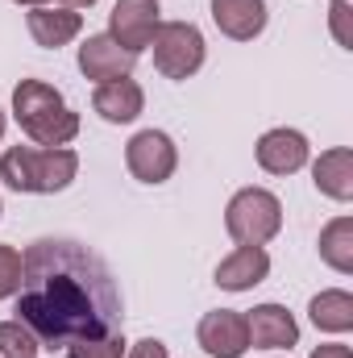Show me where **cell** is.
<instances>
[{
    "instance_id": "obj_1",
    "label": "cell",
    "mask_w": 353,
    "mask_h": 358,
    "mask_svg": "<svg viewBox=\"0 0 353 358\" xmlns=\"http://www.w3.org/2000/svg\"><path fill=\"white\" fill-rule=\"evenodd\" d=\"M17 321L42 350L67 355L71 346L117 338L125 329L121 287L108 263L71 238H38L21 255Z\"/></svg>"
},
{
    "instance_id": "obj_2",
    "label": "cell",
    "mask_w": 353,
    "mask_h": 358,
    "mask_svg": "<svg viewBox=\"0 0 353 358\" xmlns=\"http://www.w3.org/2000/svg\"><path fill=\"white\" fill-rule=\"evenodd\" d=\"M13 117L33 146H67L80 134V113L46 80H21L13 88Z\"/></svg>"
},
{
    "instance_id": "obj_3",
    "label": "cell",
    "mask_w": 353,
    "mask_h": 358,
    "mask_svg": "<svg viewBox=\"0 0 353 358\" xmlns=\"http://www.w3.org/2000/svg\"><path fill=\"white\" fill-rule=\"evenodd\" d=\"M80 176V155L71 146H8L0 155V179L25 196H50L71 187Z\"/></svg>"
},
{
    "instance_id": "obj_4",
    "label": "cell",
    "mask_w": 353,
    "mask_h": 358,
    "mask_svg": "<svg viewBox=\"0 0 353 358\" xmlns=\"http://www.w3.org/2000/svg\"><path fill=\"white\" fill-rule=\"evenodd\" d=\"M225 229L237 246H266L283 229V204L266 187H241L225 208Z\"/></svg>"
},
{
    "instance_id": "obj_5",
    "label": "cell",
    "mask_w": 353,
    "mask_h": 358,
    "mask_svg": "<svg viewBox=\"0 0 353 358\" xmlns=\"http://www.w3.org/2000/svg\"><path fill=\"white\" fill-rule=\"evenodd\" d=\"M150 46H154V67L167 80H191L204 67V55H208L204 34L191 21H163L154 29Z\"/></svg>"
},
{
    "instance_id": "obj_6",
    "label": "cell",
    "mask_w": 353,
    "mask_h": 358,
    "mask_svg": "<svg viewBox=\"0 0 353 358\" xmlns=\"http://www.w3.org/2000/svg\"><path fill=\"white\" fill-rule=\"evenodd\" d=\"M125 167H129V176L142 179V183H167L179 167V150L171 142V134H163V129L133 134L129 146H125Z\"/></svg>"
},
{
    "instance_id": "obj_7",
    "label": "cell",
    "mask_w": 353,
    "mask_h": 358,
    "mask_svg": "<svg viewBox=\"0 0 353 358\" xmlns=\"http://www.w3.org/2000/svg\"><path fill=\"white\" fill-rule=\"evenodd\" d=\"M163 25V4L158 0H117L108 13V38L121 42L129 55H142Z\"/></svg>"
},
{
    "instance_id": "obj_8",
    "label": "cell",
    "mask_w": 353,
    "mask_h": 358,
    "mask_svg": "<svg viewBox=\"0 0 353 358\" xmlns=\"http://www.w3.org/2000/svg\"><path fill=\"white\" fill-rule=\"evenodd\" d=\"M195 342L204 346V355L212 358H241L250 350V329H246V317L233 313V308H216V313H204L200 325H195Z\"/></svg>"
},
{
    "instance_id": "obj_9",
    "label": "cell",
    "mask_w": 353,
    "mask_h": 358,
    "mask_svg": "<svg viewBox=\"0 0 353 358\" xmlns=\"http://www.w3.org/2000/svg\"><path fill=\"white\" fill-rule=\"evenodd\" d=\"M308 159H312V146L299 129L278 125V129H266L258 138V167L266 176H295L308 167Z\"/></svg>"
},
{
    "instance_id": "obj_10",
    "label": "cell",
    "mask_w": 353,
    "mask_h": 358,
    "mask_svg": "<svg viewBox=\"0 0 353 358\" xmlns=\"http://www.w3.org/2000/svg\"><path fill=\"white\" fill-rule=\"evenodd\" d=\"M137 55H129L121 42H112L108 34H88V42L80 46V71L96 80V84H108V80H125L133 71Z\"/></svg>"
},
{
    "instance_id": "obj_11",
    "label": "cell",
    "mask_w": 353,
    "mask_h": 358,
    "mask_svg": "<svg viewBox=\"0 0 353 358\" xmlns=\"http://www.w3.org/2000/svg\"><path fill=\"white\" fill-rule=\"evenodd\" d=\"M246 329H250L254 350H291V346H299V321L283 304H258L246 317Z\"/></svg>"
},
{
    "instance_id": "obj_12",
    "label": "cell",
    "mask_w": 353,
    "mask_h": 358,
    "mask_svg": "<svg viewBox=\"0 0 353 358\" xmlns=\"http://www.w3.org/2000/svg\"><path fill=\"white\" fill-rule=\"evenodd\" d=\"M25 25H29V38H33L42 50H59V46H67L71 38H80L84 17H80L75 8H63V4H42V8H29Z\"/></svg>"
},
{
    "instance_id": "obj_13",
    "label": "cell",
    "mask_w": 353,
    "mask_h": 358,
    "mask_svg": "<svg viewBox=\"0 0 353 358\" xmlns=\"http://www.w3.org/2000/svg\"><path fill=\"white\" fill-rule=\"evenodd\" d=\"M91 108L108 121V125H129V121H137L142 117V108H146V92L137 80H108V84H100L96 96H91Z\"/></svg>"
},
{
    "instance_id": "obj_14",
    "label": "cell",
    "mask_w": 353,
    "mask_h": 358,
    "mask_svg": "<svg viewBox=\"0 0 353 358\" xmlns=\"http://www.w3.org/2000/svg\"><path fill=\"white\" fill-rule=\"evenodd\" d=\"M270 275V255L262 246H237L233 255H225L216 263V287L225 292H250Z\"/></svg>"
},
{
    "instance_id": "obj_15",
    "label": "cell",
    "mask_w": 353,
    "mask_h": 358,
    "mask_svg": "<svg viewBox=\"0 0 353 358\" xmlns=\"http://www.w3.org/2000/svg\"><path fill=\"white\" fill-rule=\"evenodd\" d=\"M212 21L233 42H254L266 29V0H212Z\"/></svg>"
},
{
    "instance_id": "obj_16",
    "label": "cell",
    "mask_w": 353,
    "mask_h": 358,
    "mask_svg": "<svg viewBox=\"0 0 353 358\" xmlns=\"http://www.w3.org/2000/svg\"><path fill=\"white\" fill-rule=\"evenodd\" d=\"M312 183H316L320 196H329V200H337V204L353 200V150L350 146L324 150V155L312 163Z\"/></svg>"
},
{
    "instance_id": "obj_17",
    "label": "cell",
    "mask_w": 353,
    "mask_h": 358,
    "mask_svg": "<svg viewBox=\"0 0 353 358\" xmlns=\"http://www.w3.org/2000/svg\"><path fill=\"white\" fill-rule=\"evenodd\" d=\"M308 317L320 334H350L353 329V296L345 287H329L320 296H312Z\"/></svg>"
},
{
    "instance_id": "obj_18",
    "label": "cell",
    "mask_w": 353,
    "mask_h": 358,
    "mask_svg": "<svg viewBox=\"0 0 353 358\" xmlns=\"http://www.w3.org/2000/svg\"><path fill=\"white\" fill-rule=\"evenodd\" d=\"M320 259L337 275H353V217H333L320 229Z\"/></svg>"
},
{
    "instance_id": "obj_19",
    "label": "cell",
    "mask_w": 353,
    "mask_h": 358,
    "mask_svg": "<svg viewBox=\"0 0 353 358\" xmlns=\"http://www.w3.org/2000/svg\"><path fill=\"white\" fill-rule=\"evenodd\" d=\"M42 342L13 317V321H0V358H38Z\"/></svg>"
},
{
    "instance_id": "obj_20",
    "label": "cell",
    "mask_w": 353,
    "mask_h": 358,
    "mask_svg": "<svg viewBox=\"0 0 353 358\" xmlns=\"http://www.w3.org/2000/svg\"><path fill=\"white\" fill-rule=\"evenodd\" d=\"M59 358H125V334L100 338V342H84V346H71L67 355H59Z\"/></svg>"
},
{
    "instance_id": "obj_21",
    "label": "cell",
    "mask_w": 353,
    "mask_h": 358,
    "mask_svg": "<svg viewBox=\"0 0 353 358\" xmlns=\"http://www.w3.org/2000/svg\"><path fill=\"white\" fill-rule=\"evenodd\" d=\"M21 287V255L13 246H0V300L17 296Z\"/></svg>"
},
{
    "instance_id": "obj_22",
    "label": "cell",
    "mask_w": 353,
    "mask_h": 358,
    "mask_svg": "<svg viewBox=\"0 0 353 358\" xmlns=\"http://www.w3.org/2000/svg\"><path fill=\"white\" fill-rule=\"evenodd\" d=\"M350 0H333L329 4V29H333V38H337V46L341 50H353V29H350Z\"/></svg>"
},
{
    "instance_id": "obj_23",
    "label": "cell",
    "mask_w": 353,
    "mask_h": 358,
    "mask_svg": "<svg viewBox=\"0 0 353 358\" xmlns=\"http://www.w3.org/2000/svg\"><path fill=\"white\" fill-rule=\"evenodd\" d=\"M125 358H171V355H167V346L158 338H142V342H133L125 350Z\"/></svg>"
},
{
    "instance_id": "obj_24",
    "label": "cell",
    "mask_w": 353,
    "mask_h": 358,
    "mask_svg": "<svg viewBox=\"0 0 353 358\" xmlns=\"http://www.w3.org/2000/svg\"><path fill=\"white\" fill-rule=\"evenodd\" d=\"M312 358H353L350 346H341V342H324V346H316Z\"/></svg>"
},
{
    "instance_id": "obj_25",
    "label": "cell",
    "mask_w": 353,
    "mask_h": 358,
    "mask_svg": "<svg viewBox=\"0 0 353 358\" xmlns=\"http://www.w3.org/2000/svg\"><path fill=\"white\" fill-rule=\"evenodd\" d=\"M54 4H63V8H75V13H80V8H91L96 0H54Z\"/></svg>"
},
{
    "instance_id": "obj_26",
    "label": "cell",
    "mask_w": 353,
    "mask_h": 358,
    "mask_svg": "<svg viewBox=\"0 0 353 358\" xmlns=\"http://www.w3.org/2000/svg\"><path fill=\"white\" fill-rule=\"evenodd\" d=\"M13 4H25V8H42V4H50V0H13Z\"/></svg>"
},
{
    "instance_id": "obj_27",
    "label": "cell",
    "mask_w": 353,
    "mask_h": 358,
    "mask_svg": "<svg viewBox=\"0 0 353 358\" xmlns=\"http://www.w3.org/2000/svg\"><path fill=\"white\" fill-rule=\"evenodd\" d=\"M4 125H8V121H4V108H0V142H4Z\"/></svg>"
},
{
    "instance_id": "obj_28",
    "label": "cell",
    "mask_w": 353,
    "mask_h": 358,
    "mask_svg": "<svg viewBox=\"0 0 353 358\" xmlns=\"http://www.w3.org/2000/svg\"><path fill=\"white\" fill-rule=\"evenodd\" d=\"M0 213H4V208H0Z\"/></svg>"
}]
</instances>
